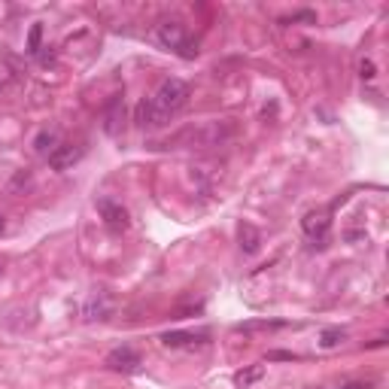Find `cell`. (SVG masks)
Returning <instances> with one entry per match:
<instances>
[{
    "label": "cell",
    "mask_w": 389,
    "mask_h": 389,
    "mask_svg": "<svg viewBox=\"0 0 389 389\" xmlns=\"http://www.w3.org/2000/svg\"><path fill=\"white\" fill-rule=\"evenodd\" d=\"M149 100H152L156 116L161 119V125H168V122L189 104V86L182 83V79H173L170 76V79H165V83L156 88V95H152Z\"/></svg>",
    "instance_id": "obj_1"
},
{
    "label": "cell",
    "mask_w": 389,
    "mask_h": 389,
    "mask_svg": "<svg viewBox=\"0 0 389 389\" xmlns=\"http://www.w3.org/2000/svg\"><path fill=\"white\" fill-rule=\"evenodd\" d=\"M156 40L165 49H170V52H177L182 58L198 55V43H192L186 37V28H182V22H177V18H165V22L156 28Z\"/></svg>",
    "instance_id": "obj_2"
},
{
    "label": "cell",
    "mask_w": 389,
    "mask_h": 389,
    "mask_svg": "<svg viewBox=\"0 0 389 389\" xmlns=\"http://www.w3.org/2000/svg\"><path fill=\"white\" fill-rule=\"evenodd\" d=\"M234 134L231 122H207L198 131H189L186 137H192V146H219Z\"/></svg>",
    "instance_id": "obj_3"
},
{
    "label": "cell",
    "mask_w": 389,
    "mask_h": 389,
    "mask_svg": "<svg viewBox=\"0 0 389 389\" xmlns=\"http://www.w3.org/2000/svg\"><path fill=\"white\" fill-rule=\"evenodd\" d=\"M301 228H304L307 238L313 240V247H325V240H329V228H332L329 210H310L301 219Z\"/></svg>",
    "instance_id": "obj_4"
},
{
    "label": "cell",
    "mask_w": 389,
    "mask_h": 389,
    "mask_svg": "<svg viewBox=\"0 0 389 389\" xmlns=\"http://www.w3.org/2000/svg\"><path fill=\"white\" fill-rule=\"evenodd\" d=\"M104 365L110 368V371H116V374H134L137 368L143 365V359H140V353L134 350V347H116V350L107 353Z\"/></svg>",
    "instance_id": "obj_5"
},
{
    "label": "cell",
    "mask_w": 389,
    "mask_h": 389,
    "mask_svg": "<svg viewBox=\"0 0 389 389\" xmlns=\"http://www.w3.org/2000/svg\"><path fill=\"white\" fill-rule=\"evenodd\" d=\"M98 213H100V219H104V225L110 231H125L128 225H131V219H128V210L122 207L119 201H112V198H100L98 201Z\"/></svg>",
    "instance_id": "obj_6"
},
{
    "label": "cell",
    "mask_w": 389,
    "mask_h": 389,
    "mask_svg": "<svg viewBox=\"0 0 389 389\" xmlns=\"http://www.w3.org/2000/svg\"><path fill=\"white\" fill-rule=\"evenodd\" d=\"M79 158H83V146H76V143H58V146L49 152V168L67 170V168H74Z\"/></svg>",
    "instance_id": "obj_7"
},
{
    "label": "cell",
    "mask_w": 389,
    "mask_h": 389,
    "mask_svg": "<svg viewBox=\"0 0 389 389\" xmlns=\"http://www.w3.org/2000/svg\"><path fill=\"white\" fill-rule=\"evenodd\" d=\"M112 310V301H110V295L107 292H91L88 298H86V307H83V316L88 323H98V320H107Z\"/></svg>",
    "instance_id": "obj_8"
},
{
    "label": "cell",
    "mask_w": 389,
    "mask_h": 389,
    "mask_svg": "<svg viewBox=\"0 0 389 389\" xmlns=\"http://www.w3.org/2000/svg\"><path fill=\"white\" fill-rule=\"evenodd\" d=\"M122 119H125V98L116 95V98H110V104L104 110V131L110 137H116L122 131Z\"/></svg>",
    "instance_id": "obj_9"
},
{
    "label": "cell",
    "mask_w": 389,
    "mask_h": 389,
    "mask_svg": "<svg viewBox=\"0 0 389 389\" xmlns=\"http://www.w3.org/2000/svg\"><path fill=\"white\" fill-rule=\"evenodd\" d=\"M238 238H240V250L247 252V255H255V252H259V247H262V234H259V228H255V225L240 222V225H238Z\"/></svg>",
    "instance_id": "obj_10"
},
{
    "label": "cell",
    "mask_w": 389,
    "mask_h": 389,
    "mask_svg": "<svg viewBox=\"0 0 389 389\" xmlns=\"http://www.w3.org/2000/svg\"><path fill=\"white\" fill-rule=\"evenodd\" d=\"M207 335H192V332H168L161 335V344L165 347H194V344H204Z\"/></svg>",
    "instance_id": "obj_11"
},
{
    "label": "cell",
    "mask_w": 389,
    "mask_h": 389,
    "mask_svg": "<svg viewBox=\"0 0 389 389\" xmlns=\"http://www.w3.org/2000/svg\"><path fill=\"white\" fill-rule=\"evenodd\" d=\"M137 125L140 128H161V119L156 116V110H152V100L149 98H143L140 104H137Z\"/></svg>",
    "instance_id": "obj_12"
},
{
    "label": "cell",
    "mask_w": 389,
    "mask_h": 389,
    "mask_svg": "<svg viewBox=\"0 0 389 389\" xmlns=\"http://www.w3.org/2000/svg\"><path fill=\"white\" fill-rule=\"evenodd\" d=\"M55 146H58V131H52V128H43L34 137V149L40 152V156H46V158H49V152H52Z\"/></svg>",
    "instance_id": "obj_13"
},
{
    "label": "cell",
    "mask_w": 389,
    "mask_h": 389,
    "mask_svg": "<svg viewBox=\"0 0 389 389\" xmlns=\"http://www.w3.org/2000/svg\"><path fill=\"white\" fill-rule=\"evenodd\" d=\"M262 377H265V368H262V365L243 368V371L234 374V386H243V389H247V386H252V383H259Z\"/></svg>",
    "instance_id": "obj_14"
},
{
    "label": "cell",
    "mask_w": 389,
    "mask_h": 389,
    "mask_svg": "<svg viewBox=\"0 0 389 389\" xmlns=\"http://www.w3.org/2000/svg\"><path fill=\"white\" fill-rule=\"evenodd\" d=\"M347 337V332L344 329H323V335H320V347L323 350H332V347H337Z\"/></svg>",
    "instance_id": "obj_15"
},
{
    "label": "cell",
    "mask_w": 389,
    "mask_h": 389,
    "mask_svg": "<svg viewBox=\"0 0 389 389\" xmlns=\"http://www.w3.org/2000/svg\"><path fill=\"white\" fill-rule=\"evenodd\" d=\"M40 37H43V25H34L30 28V34H28V52L30 55L40 52Z\"/></svg>",
    "instance_id": "obj_16"
},
{
    "label": "cell",
    "mask_w": 389,
    "mask_h": 389,
    "mask_svg": "<svg viewBox=\"0 0 389 389\" xmlns=\"http://www.w3.org/2000/svg\"><path fill=\"white\" fill-rule=\"evenodd\" d=\"M359 70H362V76H365V79H374V61H371V58H362Z\"/></svg>",
    "instance_id": "obj_17"
},
{
    "label": "cell",
    "mask_w": 389,
    "mask_h": 389,
    "mask_svg": "<svg viewBox=\"0 0 389 389\" xmlns=\"http://www.w3.org/2000/svg\"><path fill=\"white\" fill-rule=\"evenodd\" d=\"M341 389H371V383H362V381H350V383H344Z\"/></svg>",
    "instance_id": "obj_18"
},
{
    "label": "cell",
    "mask_w": 389,
    "mask_h": 389,
    "mask_svg": "<svg viewBox=\"0 0 389 389\" xmlns=\"http://www.w3.org/2000/svg\"><path fill=\"white\" fill-rule=\"evenodd\" d=\"M268 359H295V353H268Z\"/></svg>",
    "instance_id": "obj_19"
},
{
    "label": "cell",
    "mask_w": 389,
    "mask_h": 389,
    "mask_svg": "<svg viewBox=\"0 0 389 389\" xmlns=\"http://www.w3.org/2000/svg\"><path fill=\"white\" fill-rule=\"evenodd\" d=\"M0 234H4V216H0Z\"/></svg>",
    "instance_id": "obj_20"
}]
</instances>
